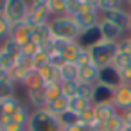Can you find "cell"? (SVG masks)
Listing matches in <instances>:
<instances>
[{
    "instance_id": "6da1fadb",
    "label": "cell",
    "mask_w": 131,
    "mask_h": 131,
    "mask_svg": "<svg viewBox=\"0 0 131 131\" xmlns=\"http://www.w3.org/2000/svg\"><path fill=\"white\" fill-rule=\"evenodd\" d=\"M90 56H92V63L101 70V68H106V67H111L117 52H118V47L117 43H111V41H97L95 45H92L88 49Z\"/></svg>"
},
{
    "instance_id": "7a4b0ae2",
    "label": "cell",
    "mask_w": 131,
    "mask_h": 131,
    "mask_svg": "<svg viewBox=\"0 0 131 131\" xmlns=\"http://www.w3.org/2000/svg\"><path fill=\"white\" fill-rule=\"evenodd\" d=\"M50 29L54 38H61L67 41H77L81 36V27L77 25V22L70 16H58L50 20Z\"/></svg>"
},
{
    "instance_id": "3957f363",
    "label": "cell",
    "mask_w": 131,
    "mask_h": 131,
    "mask_svg": "<svg viewBox=\"0 0 131 131\" xmlns=\"http://www.w3.org/2000/svg\"><path fill=\"white\" fill-rule=\"evenodd\" d=\"M27 131H61V124H59V118L52 115L47 108L34 110L31 113Z\"/></svg>"
},
{
    "instance_id": "277c9868",
    "label": "cell",
    "mask_w": 131,
    "mask_h": 131,
    "mask_svg": "<svg viewBox=\"0 0 131 131\" xmlns=\"http://www.w3.org/2000/svg\"><path fill=\"white\" fill-rule=\"evenodd\" d=\"M49 0H34L32 4H29V15L25 18V24L34 31L36 27L40 25H45V24H50L52 16L49 13Z\"/></svg>"
},
{
    "instance_id": "5b68a950",
    "label": "cell",
    "mask_w": 131,
    "mask_h": 131,
    "mask_svg": "<svg viewBox=\"0 0 131 131\" xmlns=\"http://www.w3.org/2000/svg\"><path fill=\"white\" fill-rule=\"evenodd\" d=\"M13 25L25 22L27 15H29V4L24 0H6V9L2 13Z\"/></svg>"
},
{
    "instance_id": "8992f818",
    "label": "cell",
    "mask_w": 131,
    "mask_h": 131,
    "mask_svg": "<svg viewBox=\"0 0 131 131\" xmlns=\"http://www.w3.org/2000/svg\"><path fill=\"white\" fill-rule=\"evenodd\" d=\"M99 32H101V40L104 41H111V43H118L124 36H126V31H122L120 27H117L115 24L108 22L106 18H101L99 22Z\"/></svg>"
},
{
    "instance_id": "52a82bcc",
    "label": "cell",
    "mask_w": 131,
    "mask_h": 131,
    "mask_svg": "<svg viewBox=\"0 0 131 131\" xmlns=\"http://www.w3.org/2000/svg\"><path fill=\"white\" fill-rule=\"evenodd\" d=\"M31 70H32V67H31V58H27V56L22 54V56L18 58L16 65L9 70V74H11V81H13L15 84H22Z\"/></svg>"
},
{
    "instance_id": "ba28073f",
    "label": "cell",
    "mask_w": 131,
    "mask_h": 131,
    "mask_svg": "<svg viewBox=\"0 0 131 131\" xmlns=\"http://www.w3.org/2000/svg\"><path fill=\"white\" fill-rule=\"evenodd\" d=\"M101 13L97 9H84L83 13H79L74 20L77 22V25L81 27V31H88V29H93L99 25L101 22Z\"/></svg>"
},
{
    "instance_id": "9c48e42d",
    "label": "cell",
    "mask_w": 131,
    "mask_h": 131,
    "mask_svg": "<svg viewBox=\"0 0 131 131\" xmlns=\"http://www.w3.org/2000/svg\"><path fill=\"white\" fill-rule=\"evenodd\" d=\"M102 18H106L108 22H111V24H115L117 27H120L122 31H129V22H131V13H129V9H115V11H110V13H104V15H101Z\"/></svg>"
},
{
    "instance_id": "30bf717a",
    "label": "cell",
    "mask_w": 131,
    "mask_h": 131,
    "mask_svg": "<svg viewBox=\"0 0 131 131\" xmlns=\"http://www.w3.org/2000/svg\"><path fill=\"white\" fill-rule=\"evenodd\" d=\"M115 108L118 111H126V110H131V86L127 84H120L118 88H115L113 92V101Z\"/></svg>"
},
{
    "instance_id": "8fae6325",
    "label": "cell",
    "mask_w": 131,
    "mask_h": 131,
    "mask_svg": "<svg viewBox=\"0 0 131 131\" xmlns=\"http://www.w3.org/2000/svg\"><path fill=\"white\" fill-rule=\"evenodd\" d=\"M11 40H13L16 45L24 47V45H27V43H31V41H32V29H31L25 22L16 24V25H13Z\"/></svg>"
},
{
    "instance_id": "7c38bea8",
    "label": "cell",
    "mask_w": 131,
    "mask_h": 131,
    "mask_svg": "<svg viewBox=\"0 0 131 131\" xmlns=\"http://www.w3.org/2000/svg\"><path fill=\"white\" fill-rule=\"evenodd\" d=\"M93 113H95L97 122H108L110 118H113L120 111L115 108L113 102H102V104H93Z\"/></svg>"
},
{
    "instance_id": "4fadbf2b",
    "label": "cell",
    "mask_w": 131,
    "mask_h": 131,
    "mask_svg": "<svg viewBox=\"0 0 131 131\" xmlns=\"http://www.w3.org/2000/svg\"><path fill=\"white\" fill-rule=\"evenodd\" d=\"M99 68L92 63V65H86V67H79V77L77 81L79 83H84V84H92L95 86L99 83Z\"/></svg>"
},
{
    "instance_id": "5bb4252c",
    "label": "cell",
    "mask_w": 131,
    "mask_h": 131,
    "mask_svg": "<svg viewBox=\"0 0 131 131\" xmlns=\"http://www.w3.org/2000/svg\"><path fill=\"white\" fill-rule=\"evenodd\" d=\"M99 83L104 84V86H110V88H118L120 86V77H118V72L113 68V67H106V68H101L99 72Z\"/></svg>"
},
{
    "instance_id": "9a60e30c",
    "label": "cell",
    "mask_w": 131,
    "mask_h": 131,
    "mask_svg": "<svg viewBox=\"0 0 131 131\" xmlns=\"http://www.w3.org/2000/svg\"><path fill=\"white\" fill-rule=\"evenodd\" d=\"M27 99H29V104H31L34 110H43V108H47V104H49L47 93H45V86L34 88V90H27Z\"/></svg>"
},
{
    "instance_id": "2e32d148",
    "label": "cell",
    "mask_w": 131,
    "mask_h": 131,
    "mask_svg": "<svg viewBox=\"0 0 131 131\" xmlns=\"http://www.w3.org/2000/svg\"><path fill=\"white\" fill-rule=\"evenodd\" d=\"M113 88H110V86H104V84H101V83H97L95 84V88H93V97H92V102L93 104H102V102H111L113 101Z\"/></svg>"
},
{
    "instance_id": "e0dca14e",
    "label": "cell",
    "mask_w": 131,
    "mask_h": 131,
    "mask_svg": "<svg viewBox=\"0 0 131 131\" xmlns=\"http://www.w3.org/2000/svg\"><path fill=\"white\" fill-rule=\"evenodd\" d=\"M40 75L43 79L45 84H59L61 83V72H59V67H54V65H47L45 68L40 70Z\"/></svg>"
},
{
    "instance_id": "ac0fdd59",
    "label": "cell",
    "mask_w": 131,
    "mask_h": 131,
    "mask_svg": "<svg viewBox=\"0 0 131 131\" xmlns=\"http://www.w3.org/2000/svg\"><path fill=\"white\" fill-rule=\"evenodd\" d=\"M97 41H101V32H99V27H93V29H88V31H83L77 43L83 47V49H90L92 45H95Z\"/></svg>"
},
{
    "instance_id": "d6986e66",
    "label": "cell",
    "mask_w": 131,
    "mask_h": 131,
    "mask_svg": "<svg viewBox=\"0 0 131 131\" xmlns=\"http://www.w3.org/2000/svg\"><path fill=\"white\" fill-rule=\"evenodd\" d=\"M61 72V83H75L79 77V67L75 63H63L59 67Z\"/></svg>"
},
{
    "instance_id": "ffe728a7",
    "label": "cell",
    "mask_w": 131,
    "mask_h": 131,
    "mask_svg": "<svg viewBox=\"0 0 131 131\" xmlns=\"http://www.w3.org/2000/svg\"><path fill=\"white\" fill-rule=\"evenodd\" d=\"M52 38H54V34H52L50 24L40 25V27H36V29L32 31V41H34V43H38V45L47 43V41H50Z\"/></svg>"
},
{
    "instance_id": "44dd1931",
    "label": "cell",
    "mask_w": 131,
    "mask_h": 131,
    "mask_svg": "<svg viewBox=\"0 0 131 131\" xmlns=\"http://www.w3.org/2000/svg\"><path fill=\"white\" fill-rule=\"evenodd\" d=\"M31 113H32V111H29V106H27L25 102H20V104L16 106V110L13 111L11 120H13V122H18V124H22V126L27 127V124H29V120H31Z\"/></svg>"
},
{
    "instance_id": "7402d4cb",
    "label": "cell",
    "mask_w": 131,
    "mask_h": 131,
    "mask_svg": "<svg viewBox=\"0 0 131 131\" xmlns=\"http://www.w3.org/2000/svg\"><path fill=\"white\" fill-rule=\"evenodd\" d=\"M93 106V102L92 101H88V99H83V97H72V99H68V110L70 111H74V113H77V115H81L83 111H86V110H90Z\"/></svg>"
},
{
    "instance_id": "603a6c76",
    "label": "cell",
    "mask_w": 131,
    "mask_h": 131,
    "mask_svg": "<svg viewBox=\"0 0 131 131\" xmlns=\"http://www.w3.org/2000/svg\"><path fill=\"white\" fill-rule=\"evenodd\" d=\"M47 110H49L52 115L59 117V115H63L65 111H68V99H67L65 95H61L59 99L49 102V104H47Z\"/></svg>"
},
{
    "instance_id": "cb8c5ba5",
    "label": "cell",
    "mask_w": 131,
    "mask_h": 131,
    "mask_svg": "<svg viewBox=\"0 0 131 131\" xmlns=\"http://www.w3.org/2000/svg\"><path fill=\"white\" fill-rule=\"evenodd\" d=\"M22 86H25V90H34V88H41V86H45V83H43V79H41L40 72L31 70V72L27 74L25 81L22 83Z\"/></svg>"
},
{
    "instance_id": "d4e9b609",
    "label": "cell",
    "mask_w": 131,
    "mask_h": 131,
    "mask_svg": "<svg viewBox=\"0 0 131 131\" xmlns=\"http://www.w3.org/2000/svg\"><path fill=\"white\" fill-rule=\"evenodd\" d=\"M49 13L52 18H58V16H67V2L65 0H49Z\"/></svg>"
},
{
    "instance_id": "484cf974",
    "label": "cell",
    "mask_w": 131,
    "mask_h": 131,
    "mask_svg": "<svg viewBox=\"0 0 131 131\" xmlns=\"http://www.w3.org/2000/svg\"><path fill=\"white\" fill-rule=\"evenodd\" d=\"M81 50H83V47H81L77 41H72V43L67 47V50H65L61 56H63L65 63H77V58H79Z\"/></svg>"
},
{
    "instance_id": "4316f807",
    "label": "cell",
    "mask_w": 131,
    "mask_h": 131,
    "mask_svg": "<svg viewBox=\"0 0 131 131\" xmlns=\"http://www.w3.org/2000/svg\"><path fill=\"white\" fill-rule=\"evenodd\" d=\"M122 7H124V2H120V0H97V11L101 15L115 9H122Z\"/></svg>"
},
{
    "instance_id": "83f0119b",
    "label": "cell",
    "mask_w": 131,
    "mask_h": 131,
    "mask_svg": "<svg viewBox=\"0 0 131 131\" xmlns=\"http://www.w3.org/2000/svg\"><path fill=\"white\" fill-rule=\"evenodd\" d=\"M0 50H2L4 54H7V56H11V58H15L16 61H18V58L22 56V47H20V45H16L11 38L0 45Z\"/></svg>"
},
{
    "instance_id": "f1b7e54d",
    "label": "cell",
    "mask_w": 131,
    "mask_h": 131,
    "mask_svg": "<svg viewBox=\"0 0 131 131\" xmlns=\"http://www.w3.org/2000/svg\"><path fill=\"white\" fill-rule=\"evenodd\" d=\"M11 32H13V24L4 15H0V45L11 38Z\"/></svg>"
},
{
    "instance_id": "f546056e",
    "label": "cell",
    "mask_w": 131,
    "mask_h": 131,
    "mask_svg": "<svg viewBox=\"0 0 131 131\" xmlns=\"http://www.w3.org/2000/svg\"><path fill=\"white\" fill-rule=\"evenodd\" d=\"M129 65H131V54H126V52H117V56H115V59H113V63H111V67H113L117 72L124 70V68L129 67Z\"/></svg>"
},
{
    "instance_id": "4dcf8cb0",
    "label": "cell",
    "mask_w": 131,
    "mask_h": 131,
    "mask_svg": "<svg viewBox=\"0 0 131 131\" xmlns=\"http://www.w3.org/2000/svg\"><path fill=\"white\" fill-rule=\"evenodd\" d=\"M59 118V124H61V129H65V127H70V126H74V124H77L79 122V115L77 113H74V111H65L63 115H59L58 117Z\"/></svg>"
},
{
    "instance_id": "1f68e13d",
    "label": "cell",
    "mask_w": 131,
    "mask_h": 131,
    "mask_svg": "<svg viewBox=\"0 0 131 131\" xmlns=\"http://www.w3.org/2000/svg\"><path fill=\"white\" fill-rule=\"evenodd\" d=\"M15 97V83L13 81H0V102Z\"/></svg>"
},
{
    "instance_id": "d6a6232c",
    "label": "cell",
    "mask_w": 131,
    "mask_h": 131,
    "mask_svg": "<svg viewBox=\"0 0 131 131\" xmlns=\"http://www.w3.org/2000/svg\"><path fill=\"white\" fill-rule=\"evenodd\" d=\"M124 127H126V124H124L120 113L115 115L113 118H110L108 122H104V131H124Z\"/></svg>"
},
{
    "instance_id": "836d02e7",
    "label": "cell",
    "mask_w": 131,
    "mask_h": 131,
    "mask_svg": "<svg viewBox=\"0 0 131 131\" xmlns=\"http://www.w3.org/2000/svg\"><path fill=\"white\" fill-rule=\"evenodd\" d=\"M49 65V56L47 54H43L41 50L31 59V67H32V70H36V72H40L41 68H45Z\"/></svg>"
},
{
    "instance_id": "e575fe53",
    "label": "cell",
    "mask_w": 131,
    "mask_h": 131,
    "mask_svg": "<svg viewBox=\"0 0 131 131\" xmlns=\"http://www.w3.org/2000/svg\"><path fill=\"white\" fill-rule=\"evenodd\" d=\"M22 101H18L16 97H11V99H6V101H2V102H0V111H2V113H6V115H13V111L16 110V106L20 104Z\"/></svg>"
},
{
    "instance_id": "d590c367",
    "label": "cell",
    "mask_w": 131,
    "mask_h": 131,
    "mask_svg": "<svg viewBox=\"0 0 131 131\" xmlns=\"http://www.w3.org/2000/svg\"><path fill=\"white\" fill-rule=\"evenodd\" d=\"M45 93H47V101L52 102L56 99H59L63 93H61V83L59 84H45Z\"/></svg>"
},
{
    "instance_id": "8d00e7d4",
    "label": "cell",
    "mask_w": 131,
    "mask_h": 131,
    "mask_svg": "<svg viewBox=\"0 0 131 131\" xmlns=\"http://www.w3.org/2000/svg\"><path fill=\"white\" fill-rule=\"evenodd\" d=\"M77 84H79V81H75V83H61V93L67 99L75 97L77 95Z\"/></svg>"
},
{
    "instance_id": "74e56055",
    "label": "cell",
    "mask_w": 131,
    "mask_h": 131,
    "mask_svg": "<svg viewBox=\"0 0 131 131\" xmlns=\"http://www.w3.org/2000/svg\"><path fill=\"white\" fill-rule=\"evenodd\" d=\"M93 88H95V86H92V84L79 83V84H77V97H83V99L92 101V97H93Z\"/></svg>"
},
{
    "instance_id": "f35d334b",
    "label": "cell",
    "mask_w": 131,
    "mask_h": 131,
    "mask_svg": "<svg viewBox=\"0 0 131 131\" xmlns=\"http://www.w3.org/2000/svg\"><path fill=\"white\" fill-rule=\"evenodd\" d=\"M79 122H81V124H84V126H93V124L97 122L95 113H93V106H92L90 110H86V111H83V113L79 115Z\"/></svg>"
},
{
    "instance_id": "ab89813d",
    "label": "cell",
    "mask_w": 131,
    "mask_h": 131,
    "mask_svg": "<svg viewBox=\"0 0 131 131\" xmlns=\"http://www.w3.org/2000/svg\"><path fill=\"white\" fill-rule=\"evenodd\" d=\"M70 43H72V41H67V40H61V38H52V49H54V54H63Z\"/></svg>"
},
{
    "instance_id": "60d3db41",
    "label": "cell",
    "mask_w": 131,
    "mask_h": 131,
    "mask_svg": "<svg viewBox=\"0 0 131 131\" xmlns=\"http://www.w3.org/2000/svg\"><path fill=\"white\" fill-rule=\"evenodd\" d=\"M38 52H40V45H38V43H34V41H31V43H27V45H24V47H22V54H24V56H27V58H31V59H32Z\"/></svg>"
},
{
    "instance_id": "b9f144b4",
    "label": "cell",
    "mask_w": 131,
    "mask_h": 131,
    "mask_svg": "<svg viewBox=\"0 0 131 131\" xmlns=\"http://www.w3.org/2000/svg\"><path fill=\"white\" fill-rule=\"evenodd\" d=\"M117 47H118V52L131 54V34H126V36L117 43Z\"/></svg>"
},
{
    "instance_id": "7bdbcfd3",
    "label": "cell",
    "mask_w": 131,
    "mask_h": 131,
    "mask_svg": "<svg viewBox=\"0 0 131 131\" xmlns=\"http://www.w3.org/2000/svg\"><path fill=\"white\" fill-rule=\"evenodd\" d=\"M75 65H77V67L92 65V56H90L88 49H83V50H81V54H79V58H77V63H75Z\"/></svg>"
},
{
    "instance_id": "ee69618b",
    "label": "cell",
    "mask_w": 131,
    "mask_h": 131,
    "mask_svg": "<svg viewBox=\"0 0 131 131\" xmlns=\"http://www.w3.org/2000/svg\"><path fill=\"white\" fill-rule=\"evenodd\" d=\"M118 77H120V84L131 86V65L126 67L124 70H120V72H118Z\"/></svg>"
},
{
    "instance_id": "f6af8a7d",
    "label": "cell",
    "mask_w": 131,
    "mask_h": 131,
    "mask_svg": "<svg viewBox=\"0 0 131 131\" xmlns=\"http://www.w3.org/2000/svg\"><path fill=\"white\" fill-rule=\"evenodd\" d=\"M2 131H27V127H25V126H22V124H18V122H13V120H11V122L2 129Z\"/></svg>"
},
{
    "instance_id": "bcb514c9",
    "label": "cell",
    "mask_w": 131,
    "mask_h": 131,
    "mask_svg": "<svg viewBox=\"0 0 131 131\" xmlns=\"http://www.w3.org/2000/svg\"><path fill=\"white\" fill-rule=\"evenodd\" d=\"M120 117L124 120L126 126H131V110H126V111H120Z\"/></svg>"
},
{
    "instance_id": "7dc6e473",
    "label": "cell",
    "mask_w": 131,
    "mask_h": 131,
    "mask_svg": "<svg viewBox=\"0 0 131 131\" xmlns=\"http://www.w3.org/2000/svg\"><path fill=\"white\" fill-rule=\"evenodd\" d=\"M0 81H11V74L6 68H0Z\"/></svg>"
},
{
    "instance_id": "c3c4849f",
    "label": "cell",
    "mask_w": 131,
    "mask_h": 131,
    "mask_svg": "<svg viewBox=\"0 0 131 131\" xmlns=\"http://www.w3.org/2000/svg\"><path fill=\"white\" fill-rule=\"evenodd\" d=\"M124 131H131V126H126V127H124Z\"/></svg>"
},
{
    "instance_id": "681fc988",
    "label": "cell",
    "mask_w": 131,
    "mask_h": 131,
    "mask_svg": "<svg viewBox=\"0 0 131 131\" xmlns=\"http://www.w3.org/2000/svg\"><path fill=\"white\" fill-rule=\"evenodd\" d=\"M129 34H131V22H129Z\"/></svg>"
},
{
    "instance_id": "f907efd6",
    "label": "cell",
    "mask_w": 131,
    "mask_h": 131,
    "mask_svg": "<svg viewBox=\"0 0 131 131\" xmlns=\"http://www.w3.org/2000/svg\"><path fill=\"white\" fill-rule=\"evenodd\" d=\"M129 13H131V2H129Z\"/></svg>"
},
{
    "instance_id": "816d5d0a",
    "label": "cell",
    "mask_w": 131,
    "mask_h": 131,
    "mask_svg": "<svg viewBox=\"0 0 131 131\" xmlns=\"http://www.w3.org/2000/svg\"><path fill=\"white\" fill-rule=\"evenodd\" d=\"M0 131H2V129H0Z\"/></svg>"
}]
</instances>
